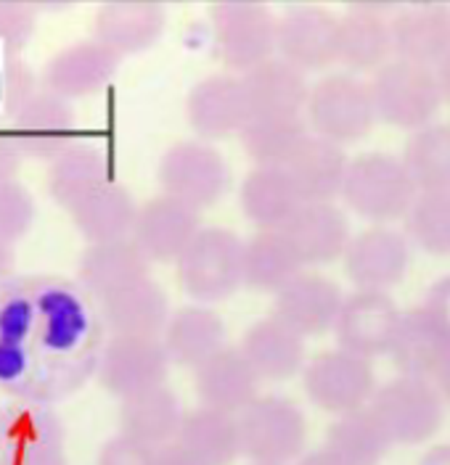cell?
<instances>
[{
    "mask_svg": "<svg viewBox=\"0 0 450 465\" xmlns=\"http://www.w3.org/2000/svg\"><path fill=\"white\" fill-rule=\"evenodd\" d=\"M104 320L90 296L61 275L0 283V389L16 402L54 405L77 391L104 351Z\"/></svg>",
    "mask_w": 450,
    "mask_h": 465,
    "instance_id": "cell-1",
    "label": "cell"
},
{
    "mask_svg": "<svg viewBox=\"0 0 450 465\" xmlns=\"http://www.w3.org/2000/svg\"><path fill=\"white\" fill-rule=\"evenodd\" d=\"M416 196L419 188L405 170L403 156L374 151L350 162L342 199L363 220L392 223L408 217Z\"/></svg>",
    "mask_w": 450,
    "mask_h": 465,
    "instance_id": "cell-2",
    "label": "cell"
},
{
    "mask_svg": "<svg viewBox=\"0 0 450 465\" xmlns=\"http://www.w3.org/2000/svg\"><path fill=\"white\" fill-rule=\"evenodd\" d=\"M371 95L376 116L400 130H421L432 124L443 106V93L437 85L435 69L414 61L392 58L374 72Z\"/></svg>",
    "mask_w": 450,
    "mask_h": 465,
    "instance_id": "cell-3",
    "label": "cell"
},
{
    "mask_svg": "<svg viewBox=\"0 0 450 465\" xmlns=\"http://www.w3.org/2000/svg\"><path fill=\"white\" fill-rule=\"evenodd\" d=\"M239 431L241 455L252 465H286L302 455L307 423L295 400L265 394L241 412Z\"/></svg>",
    "mask_w": 450,
    "mask_h": 465,
    "instance_id": "cell-4",
    "label": "cell"
},
{
    "mask_svg": "<svg viewBox=\"0 0 450 465\" xmlns=\"http://www.w3.org/2000/svg\"><path fill=\"white\" fill-rule=\"evenodd\" d=\"M178 281L196 302H223L244 286V241L228 228H202L178 260Z\"/></svg>",
    "mask_w": 450,
    "mask_h": 465,
    "instance_id": "cell-5",
    "label": "cell"
},
{
    "mask_svg": "<svg viewBox=\"0 0 450 465\" xmlns=\"http://www.w3.org/2000/svg\"><path fill=\"white\" fill-rule=\"evenodd\" d=\"M392 444H421L440 431L445 400L429 378L397 376L376 389L371 407Z\"/></svg>",
    "mask_w": 450,
    "mask_h": 465,
    "instance_id": "cell-6",
    "label": "cell"
},
{
    "mask_svg": "<svg viewBox=\"0 0 450 465\" xmlns=\"http://www.w3.org/2000/svg\"><path fill=\"white\" fill-rule=\"evenodd\" d=\"M210 16L217 56L228 69L246 74L273 58L278 45V16L265 3L225 0L212 5Z\"/></svg>",
    "mask_w": 450,
    "mask_h": 465,
    "instance_id": "cell-7",
    "label": "cell"
},
{
    "mask_svg": "<svg viewBox=\"0 0 450 465\" xmlns=\"http://www.w3.org/2000/svg\"><path fill=\"white\" fill-rule=\"evenodd\" d=\"M307 114L315 135L339 145L365 138L379 119L371 83H363L355 74H329L313 85Z\"/></svg>",
    "mask_w": 450,
    "mask_h": 465,
    "instance_id": "cell-8",
    "label": "cell"
},
{
    "mask_svg": "<svg viewBox=\"0 0 450 465\" xmlns=\"http://www.w3.org/2000/svg\"><path fill=\"white\" fill-rule=\"evenodd\" d=\"M302 381L310 402L336 415L363 410L376 394V373L371 362L347 349H329L315 354L305 365Z\"/></svg>",
    "mask_w": 450,
    "mask_h": 465,
    "instance_id": "cell-9",
    "label": "cell"
},
{
    "mask_svg": "<svg viewBox=\"0 0 450 465\" xmlns=\"http://www.w3.org/2000/svg\"><path fill=\"white\" fill-rule=\"evenodd\" d=\"M156 177L165 196L194 209L220 202L231 180L223 153L202 141H180L170 145L159 159Z\"/></svg>",
    "mask_w": 450,
    "mask_h": 465,
    "instance_id": "cell-10",
    "label": "cell"
},
{
    "mask_svg": "<svg viewBox=\"0 0 450 465\" xmlns=\"http://www.w3.org/2000/svg\"><path fill=\"white\" fill-rule=\"evenodd\" d=\"M170 365L173 360L162 339L112 336L104 344L95 376L109 394L127 400L141 391H149L154 386H165Z\"/></svg>",
    "mask_w": 450,
    "mask_h": 465,
    "instance_id": "cell-11",
    "label": "cell"
},
{
    "mask_svg": "<svg viewBox=\"0 0 450 465\" xmlns=\"http://www.w3.org/2000/svg\"><path fill=\"white\" fill-rule=\"evenodd\" d=\"M339 16L326 5L300 3L278 16V58L300 72H318L336 61Z\"/></svg>",
    "mask_w": 450,
    "mask_h": 465,
    "instance_id": "cell-12",
    "label": "cell"
},
{
    "mask_svg": "<svg viewBox=\"0 0 450 465\" xmlns=\"http://www.w3.org/2000/svg\"><path fill=\"white\" fill-rule=\"evenodd\" d=\"M411 264V246L400 231L385 225L368 228L353 235L345 252V270L347 278L358 286V291H379L397 286Z\"/></svg>",
    "mask_w": 450,
    "mask_h": 465,
    "instance_id": "cell-13",
    "label": "cell"
},
{
    "mask_svg": "<svg viewBox=\"0 0 450 465\" xmlns=\"http://www.w3.org/2000/svg\"><path fill=\"white\" fill-rule=\"evenodd\" d=\"M199 232V209L162 193L138 209V220L130 238L138 243L149 262H178Z\"/></svg>",
    "mask_w": 450,
    "mask_h": 465,
    "instance_id": "cell-14",
    "label": "cell"
},
{
    "mask_svg": "<svg viewBox=\"0 0 450 465\" xmlns=\"http://www.w3.org/2000/svg\"><path fill=\"white\" fill-rule=\"evenodd\" d=\"M122 58L101 45L95 37L61 48L43 66V87L64 101L85 98L109 85L120 69Z\"/></svg>",
    "mask_w": 450,
    "mask_h": 465,
    "instance_id": "cell-15",
    "label": "cell"
},
{
    "mask_svg": "<svg viewBox=\"0 0 450 465\" xmlns=\"http://www.w3.org/2000/svg\"><path fill=\"white\" fill-rule=\"evenodd\" d=\"M400 315L403 312L397 310V304L387 293L355 291V293L345 296L342 312L334 325L339 349H347L365 360L390 351Z\"/></svg>",
    "mask_w": 450,
    "mask_h": 465,
    "instance_id": "cell-16",
    "label": "cell"
},
{
    "mask_svg": "<svg viewBox=\"0 0 450 465\" xmlns=\"http://www.w3.org/2000/svg\"><path fill=\"white\" fill-rule=\"evenodd\" d=\"M185 114L194 133L205 141L241 135L244 124L252 119L241 77L210 74L199 80L185 98Z\"/></svg>",
    "mask_w": 450,
    "mask_h": 465,
    "instance_id": "cell-17",
    "label": "cell"
},
{
    "mask_svg": "<svg viewBox=\"0 0 450 465\" xmlns=\"http://www.w3.org/2000/svg\"><path fill=\"white\" fill-rule=\"evenodd\" d=\"M11 133L25 156L54 162L64 148L77 141L75 112L69 101L48 90H37L30 101L11 116Z\"/></svg>",
    "mask_w": 450,
    "mask_h": 465,
    "instance_id": "cell-18",
    "label": "cell"
},
{
    "mask_svg": "<svg viewBox=\"0 0 450 465\" xmlns=\"http://www.w3.org/2000/svg\"><path fill=\"white\" fill-rule=\"evenodd\" d=\"M345 296L342 289L315 272H302L275 293L273 318L297 331L300 336H321L336 325Z\"/></svg>",
    "mask_w": 450,
    "mask_h": 465,
    "instance_id": "cell-19",
    "label": "cell"
},
{
    "mask_svg": "<svg viewBox=\"0 0 450 465\" xmlns=\"http://www.w3.org/2000/svg\"><path fill=\"white\" fill-rule=\"evenodd\" d=\"M165 8L149 0H115L95 11L93 35L117 56L149 51L165 32Z\"/></svg>",
    "mask_w": 450,
    "mask_h": 465,
    "instance_id": "cell-20",
    "label": "cell"
},
{
    "mask_svg": "<svg viewBox=\"0 0 450 465\" xmlns=\"http://www.w3.org/2000/svg\"><path fill=\"white\" fill-rule=\"evenodd\" d=\"M392 5H350L339 16L336 58L353 72H376L395 54L392 22L385 16Z\"/></svg>",
    "mask_w": 450,
    "mask_h": 465,
    "instance_id": "cell-21",
    "label": "cell"
},
{
    "mask_svg": "<svg viewBox=\"0 0 450 465\" xmlns=\"http://www.w3.org/2000/svg\"><path fill=\"white\" fill-rule=\"evenodd\" d=\"M104 328L122 339H162L173 318L167 293L151 278L98 302Z\"/></svg>",
    "mask_w": 450,
    "mask_h": 465,
    "instance_id": "cell-22",
    "label": "cell"
},
{
    "mask_svg": "<svg viewBox=\"0 0 450 465\" xmlns=\"http://www.w3.org/2000/svg\"><path fill=\"white\" fill-rule=\"evenodd\" d=\"M392 43L403 61H414L435 69L450 54V5L448 3H416L395 14Z\"/></svg>",
    "mask_w": 450,
    "mask_h": 465,
    "instance_id": "cell-23",
    "label": "cell"
},
{
    "mask_svg": "<svg viewBox=\"0 0 450 465\" xmlns=\"http://www.w3.org/2000/svg\"><path fill=\"white\" fill-rule=\"evenodd\" d=\"M387 354L400 371V376H437V371L450 357V339L440 328V322L421 304L400 315Z\"/></svg>",
    "mask_w": 450,
    "mask_h": 465,
    "instance_id": "cell-24",
    "label": "cell"
},
{
    "mask_svg": "<svg viewBox=\"0 0 450 465\" xmlns=\"http://www.w3.org/2000/svg\"><path fill=\"white\" fill-rule=\"evenodd\" d=\"M146 254L133 238L90 243L77 264V283L98 302L149 278Z\"/></svg>",
    "mask_w": 450,
    "mask_h": 465,
    "instance_id": "cell-25",
    "label": "cell"
},
{
    "mask_svg": "<svg viewBox=\"0 0 450 465\" xmlns=\"http://www.w3.org/2000/svg\"><path fill=\"white\" fill-rule=\"evenodd\" d=\"M284 232L300 254L302 264H329L339 260L353 241L350 220L334 202L302 203Z\"/></svg>",
    "mask_w": 450,
    "mask_h": 465,
    "instance_id": "cell-26",
    "label": "cell"
},
{
    "mask_svg": "<svg viewBox=\"0 0 450 465\" xmlns=\"http://www.w3.org/2000/svg\"><path fill=\"white\" fill-rule=\"evenodd\" d=\"M350 162L353 159H347L339 143L307 135L284 170L292 177L302 203H324L342 196Z\"/></svg>",
    "mask_w": 450,
    "mask_h": 465,
    "instance_id": "cell-27",
    "label": "cell"
},
{
    "mask_svg": "<svg viewBox=\"0 0 450 465\" xmlns=\"http://www.w3.org/2000/svg\"><path fill=\"white\" fill-rule=\"evenodd\" d=\"M241 85L252 116H300L313 90L305 72L284 58H268L249 69L241 74Z\"/></svg>",
    "mask_w": 450,
    "mask_h": 465,
    "instance_id": "cell-28",
    "label": "cell"
},
{
    "mask_svg": "<svg viewBox=\"0 0 450 465\" xmlns=\"http://www.w3.org/2000/svg\"><path fill=\"white\" fill-rule=\"evenodd\" d=\"M260 381L241 349L225 347L196 368V394L205 407L241 415L257 400Z\"/></svg>",
    "mask_w": 450,
    "mask_h": 465,
    "instance_id": "cell-29",
    "label": "cell"
},
{
    "mask_svg": "<svg viewBox=\"0 0 450 465\" xmlns=\"http://www.w3.org/2000/svg\"><path fill=\"white\" fill-rule=\"evenodd\" d=\"M162 344L167 349L173 365L202 368L210 357L225 349V322L210 307H180L173 312L162 333Z\"/></svg>",
    "mask_w": 450,
    "mask_h": 465,
    "instance_id": "cell-30",
    "label": "cell"
},
{
    "mask_svg": "<svg viewBox=\"0 0 450 465\" xmlns=\"http://www.w3.org/2000/svg\"><path fill=\"white\" fill-rule=\"evenodd\" d=\"M241 351L255 373L268 381H286L305 371V336L284 325L281 320H257L246 328Z\"/></svg>",
    "mask_w": 450,
    "mask_h": 465,
    "instance_id": "cell-31",
    "label": "cell"
},
{
    "mask_svg": "<svg viewBox=\"0 0 450 465\" xmlns=\"http://www.w3.org/2000/svg\"><path fill=\"white\" fill-rule=\"evenodd\" d=\"M109 183V159L106 151L95 141L77 138L64 148L48 167V193L51 199L66 209L80 203L93 191Z\"/></svg>",
    "mask_w": 450,
    "mask_h": 465,
    "instance_id": "cell-32",
    "label": "cell"
},
{
    "mask_svg": "<svg viewBox=\"0 0 450 465\" xmlns=\"http://www.w3.org/2000/svg\"><path fill=\"white\" fill-rule=\"evenodd\" d=\"M241 209L260 231H284L302 206L300 193L284 167H255L239 191Z\"/></svg>",
    "mask_w": 450,
    "mask_h": 465,
    "instance_id": "cell-33",
    "label": "cell"
},
{
    "mask_svg": "<svg viewBox=\"0 0 450 465\" xmlns=\"http://www.w3.org/2000/svg\"><path fill=\"white\" fill-rule=\"evenodd\" d=\"M183 418L185 412L178 397L167 386H154L149 391L122 400L120 434L159 450L170 441H178Z\"/></svg>",
    "mask_w": 450,
    "mask_h": 465,
    "instance_id": "cell-34",
    "label": "cell"
},
{
    "mask_svg": "<svg viewBox=\"0 0 450 465\" xmlns=\"http://www.w3.org/2000/svg\"><path fill=\"white\" fill-rule=\"evenodd\" d=\"M138 209L141 206H135L130 191L120 183L109 180L83 202L75 203L69 212L75 228L83 232L88 243H109L133 235Z\"/></svg>",
    "mask_w": 450,
    "mask_h": 465,
    "instance_id": "cell-35",
    "label": "cell"
},
{
    "mask_svg": "<svg viewBox=\"0 0 450 465\" xmlns=\"http://www.w3.org/2000/svg\"><path fill=\"white\" fill-rule=\"evenodd\" d=\"M302 275V260L284 231H257L244 241V286L278 291Z\"/></svg>",
    "mask_w": 450,
    "mask_h": 465,
    "instance_id": "cell-36",
    "label": "cell"
},
{
    "mask_svg": "<svg viewBox=\"0 0 450 465\" xmlns=\"http://www.w3.org/2000/svg\"><path fill=\"white\" fill-rule=\"evenodd\" d=\"M178 441L205 465H231L241 458L239 418L223 410L196 407L185 412Z\"/></svg>",
    "mask_w": 450,
    "mask_h": 465,
    "instance_id": "cell-37",
    "label": "cell"
},
{
    "mask_svg": "<svg viewBox=\"0 0 450 465\" xmlns=\"http://www.w3.org/2000/svg\"><path fill=\"white\" fill-rule=\"evenodd\" d=\"M392 441L382 423L374 418L371 410H355L347 415H339L326 431V452H331L339 463L345 465H379Z\"/></svg>",
    "mask_w": 450,
    "mask_h": 465,
    "instance_id": "cell-38",
    "label": "cell"
},
{
    "mask_svg": "<svg viewBox=\"0 0 450 465\" xmlns=\"http://www.w3.org/2000/svg\"><path fill=\"white\" fill-rule=\"evenodd\" d=\"M239 138L255 167H286L307 138V124L302 116H252Z\"/></svg>",
    "mask_w": 450,
    "mask_h": 465,
    "instance_id": "cell-39",
    "label": "cell"
},
{
    "mask_svg": "<svg viewBox=\"0 0 450 465\" xmlns=\"http://www.w3.org/2000/svg\"><path fill=\"white\" fill-rule=\"evenodd\" d=\"M403 164L419 193L450 191V124L416 130L403 151Z\"/></svg>",
    "mask_w": 450,
    "mask_h": 465,
    "instance_id": "cell-40",
    "label": "cell"
},
{
    "mask_svg": "<svg viewBox=\"0 0 450 465\" xmlns=\"http://www.w3.org/2000/svg\"><path fill=\"white\" fill-rule=\"evenodd\" d=\"M32 444H64V423L48 405L16 402L0 410V447L3 455Z\"/></svg>",
    "mask_w": 450,
    "mask_h": 465,
    "instance_id": "cell-41",
    "label": "cell"
},
{
    "mask_svg": "<svg viewBox=\"0 0 450 465\" xmlns=\"http://www.w3.org/2000/svg\"><path fill=\"white\" fill-rule=\"evenodd\" d=\"M405 225L408 235L426 254L450 257V191L419 193L405 217Z\"/></svg>",
    "mask_w": 450,
    "mask_h": 465,
    "instance_id": "cell-42",
    "label": "cell"
},
{
    "mask_svg": "<svg viewBox=\"0 0 450 465\" xmlns=\"http://www.w3.org/2000/svg\"><path fill=\"white\" fill-rule=\"evenodd\" d=\"M35 223V199L19 183L8 180L0 183V243L14 246L30 232Z\"/></svg>",
    "mask_w": 450,
    "mask_h": 465,
    "instance_id": "cell-43",
    "label": "cell"
},
{
    "mask_svg": "<svg viewBox=\"0 0 450 465\" xmlns=\"http://www.w3.org/2000/svg\"><path fill=\"white\" fill-rule=\"evenodd\" d=\"M35 74L30 72V66L19 56L5 58L0 64V101L3 109L14 116L32 95H35Z\"/></svg>",
    "mask_w": 450,
    "mask_h": 465,
    "instance_id": "cell-44",
    "label": "cell"
},
{
    "mask_svg": "<svg viewBox=\"0 0 450 465\" xmlns=\"http://www.w3.org/2000/svg\"><path fill=\"white\" fill-rule=\"evenodd\" d=\"M35 32V8L27 3L0 0V43L22 48Z\"/></svg>",
    "mask_w": 450,
    "mask_h": 465,
    "instance_id": "cell-45",
    "label": "cell"
},
{
    "mask_svg": "<svg viewBox=\"0 0 450 465\" xmlns=\"http://www.w3.org/2000/svg\"><path fill=\"white\" fill-rule=\"evenodd\" d=\"M95 465H154V450L130 436L117 434L101 447Z\"/></svg>",
    "mask_w": 450,
    "mask_h": 465,
    "instance_id": "cell-46",
    "label": "cell"
},
{
    "mask_svg": "<svg viewBox=\"0 0 450 465\" xmlns=\"http://www.w3.org/2000/svg\"><path fill=\"white\" fill-rule=\"evenodd\" d=\"M0 465H69L64 444H32L19 452L0 455Z\"/></svg>",
    "mask_w": 450,
    "mask_h": 465,
    "instance_id": "cell-47",
    "label": "cell"
},
{
    "mask_svg": "<svg viewBox=\"0 0 450 465\" xmlns=\"http://www.w3.org/2000/svg\"><path fill=\"white\" fill-rule=\"evenodd\" d=\"M424 307L432 318L440 322V328L448 333L450 339V275L435 281L429 286L426 296H424Z\"/></svg>",
    "mask_w": 450,
    "mask_h": 465,
    "instance_id": "cell-48",
    "label": "cell"
},
{
    "mask_svg": "<svg viewBox=\"0 0 450 465\" xmlns=\"http://www.w3.org/2000/svg\"><path fill=\"white\" fill-rule=\"evenodd\" d=\"M22 159H25V153H22L19 143H16L14 133L0 127V183L16 180V173L22 167Z\"/></svg>",
    "mask_w": 450,
    "mask_h": 465,
    "instance_id": "cell-49",
    "label": "cell"
},
{
    "mask_svg": "<svg viewBox=\"0 0 450 465\" xmlns=\"http://www.w3.org/2000/svg\"><path fill=\"white\" fill-rule=\"evenodd\" d=\"M154 465H205L194 452H188L180 441H170L154 450Z\"/></svg>",
    "mask_w": 450,
    "mask_h": 465,
    "instance_id": "cell-50",
    "label": "cell"
},
{
    "mask_svg": "<svg viewBox=\"0 0 450 465\" xmlns=\"http://www.w3.org/2000/svg\"><path fill=\"white\" fill-rule=\"evenodd\" d=\"M435 77H437V85H440V93H443V101L450 104V54L435 66Z\"/></svg>",
    "mask_w": 450,
    "mask_h": 465,
    "instance_id": "cell-51",
    "label": "cell"
},
{
    "mask_svg": "<svg viewBox=\"0 0 450 465\" xmlns=\"http://www.w3.org/2000/svg\"><path fill=\"white\" fill-rule=\"evenodd\" d=\"M419 465H450V444H437V447H432V450L421 458Z\"/></svg>",
    "mask_w": 450,
    "mask_h": 465,
    "instance_id": "cell-52",
    "label": "cell"
},
{
    "mask_svg": "<svg viewBox=\"0 0 450 465\" xmlns=\"http://www.w3.org/2000/svg\"><path fill=\"white\" fill-rule=\"evenodd\" d=\"M297 465H345V463H339V460H336L331 452H326V450H315V452L305 455Z\"/></svg>",
    "mask_w": 450,
    "mask_h": 465,
    "instance_id": "cell-53",
    "label": "cell"
},
{
    "mask_svg": "<svg viewBox=\"0 0 450 465\" xmlns=\"http://www.w3.org/2000/svg\"><path fill=\"white\" fill-rule=\"evenodd\" d=\"M11 267H14V246L0 243V283H3V281H8Z\"/></svg>",
    "mask_w": 450,
    "mask_h": 465,
    "instance_id": "cell-54",
    "label": "cell"
},
{
    "mask_svg": "<svg viewBox=\"0 0 450 465\" xmlns=\"http://www.w3.org/2000/svg\"><path fill=\"white\" fill-rule=\"evenodd\" d=\"M437 389H440V394H443V400L450 405V357L445 360V365L437 371Z\"/></svg>",
    "mask_w": 450,
    "mask_h": 465,
    "instance_id": "cell-55",
    "label": "cell"
}]
</instances>
